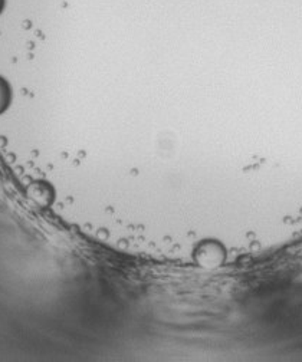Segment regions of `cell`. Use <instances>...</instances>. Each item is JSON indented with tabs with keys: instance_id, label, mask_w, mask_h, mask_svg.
I'll return each instance as SVG.
<instances>
[{
	"instance_id": "obj_2",
	"label": "cell",
	"mask_w": 302,
	"mask_h": 362,
	"mask_svg": "<svg viewBox=\"0 0 302 362\" xmlns=\"http://www.w3.org/2000/svg\"><path fill=\"white\" fill-rule=\"evenodd\" d=\"M11 97L12 94H11L9 83L4 78H0V114L5 112L6 108L9 107Z\"/></svg>"
},
{
	"instance_id": "obj_3",
	"label": "cell",
	"mask_w": 302,
	"mask_h": 362,
	"mask_svg": "<svg viewBox=\"0 0 302 362\" xmlns=\"http://www.w3.org/2000/svg\"><path fill=\"white\" fill-rule=\"evenodd\" d=\"M4 8H5V0H0V12L4 11Z\"/></svg>"
},
{
	"instance_id": "obj_1",
	"label": "cell",
	"mask_w": 302,
	"mask_h": 362,
	"mask_svg": "<svg viewBox=\"0 0 302 362\" xmlns=\"http://www.w3.org/2000/svg\"><path fill=\"white\" fill-rule=\"evenodd\" d=\"M29 196L33 202H36L40 206L48 204V200L51 199L50 189L47 186H43V185H33L29 189Z\"/></svg>"
}]
</instances>
